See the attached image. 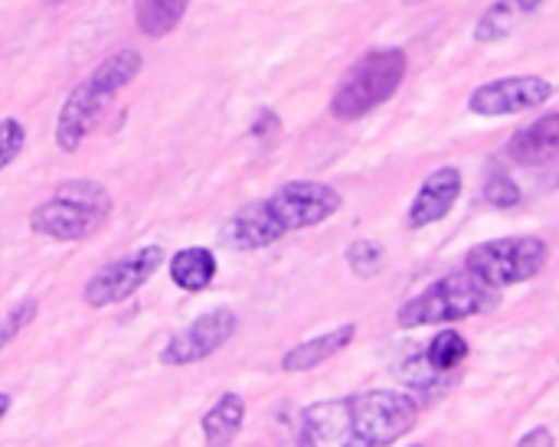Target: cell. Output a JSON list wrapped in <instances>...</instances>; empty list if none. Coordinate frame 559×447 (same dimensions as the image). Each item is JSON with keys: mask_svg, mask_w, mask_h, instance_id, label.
Wrapping results in <instances>:
<instances>
[{"mask_svg": "<svg viewBox=\"0 0 559 447\" xmlns=\"http://www.w3.org/2000/svg\"><path fill=\"white\" fill-rule=\"evenodd\" d=\"M344 196L321 180H288L275 193L239 206L223 226L219 242L229 252H259L282 242L288 232L314 229L337 216Z\"/></svg>", "mask_w": 559, "mask_h": 447, "instance_id": "cell-1", "label": "cell"}, {"mask_svg": "<svg viewBox=\"0 0 559 447\" xmlns=\"http://www.w3.org/2000/svg\"><path fill=\"white\" fill-rule=\"evenodd\" d=\"M144 69V56L138 49H118L108 59H102L79 85L69 88L59 114H56V147L62 154H75L88 131L98 124V118L105 114V108L111 105V98L128 88Z\"/></svg>", "mask_w": 559, "mask_h": 447, "instance_id": "cell-2", "label": "cell"}, {"mask_svg": "<svg viewBox=\"0 0 559 447\" xmlns=\"http://www.w3.org/2000/svg\"><path fill=\"white\" fill-rule=\"evenodd\" d=\"M498 304H501V291L465 268V271L432 281L423 294L406 301L396 314V324L403 330L445 327V324L491 314V311H498Z\"/></svg>", "mask_w": 559, "mask_h": 447, "instance_id": "cell-3", "label": "cell"}, {"mask_svg": "<svg viewBox=\"0 0 559 447\" xmlns=\"http://www.w3.org/2000/svg\"><path fill=\"white\" fill-rule=\"evenodd\" d=\"M111 206V193L102 183L66 180L29 213V229L52 242H82L108 222Z\"/></svg>", "mask_w": 559, "mask_h": 447, "instance_id": "cell-4", "label": "cell"}, {"mask_svg": "<svg viewBox=\"0 0 559 447\" xmlns=\"http://www.w3.org/2000/svg\"><path fill=\"white\" fill-rule=\"evenodd\" d=\"M409 72V56L400 46L364 52L337 82L331 95V114L337 121H360L380 105H386Z\"/></svg>", "mask_w": 559, "mask_h": 447, "instance_id": "cell-5", "label": "cell"}, {"mask_svg": "<svg viewBox=\"0 0 559 447\" xmlns=\"http://www.w3.org/2000/svg\"><path fill=\"white\" fill-rule=\"evenodd\" d=\"M347 419H350V445H396L416 428L419 402L409 392L370 389L347 399Z\"/></svg>", "mask_w": 559, "mask_h": 447, "instance_id": "cell-6", "label": "cell"}, {"mask_svg": "<svg viewBox=\"0 0 559 447\" xmlns=\"http://www.w3.org/2000/svg\"><path fill=\"white\" fill-rule=\"evenodd\" d=\"M547 255H550V249L537 235L491 239V242L468 249L465 268L472 275H478L481 281H488L491 288L504 291V288H514V285L537 278L547 265Z\"/></svg>", "mask_w": 559, "mask_h": 447, "instance_id": "cell-7", "label": "cell"}, {"mask_svg": "<svg viewBox=\"0 0 559 447\" xmlns=\"http://www.w3.org/2000/svg\"><path fill=\"white\" fill-rule=\"evenodd\" d=\"M167 265V255L160 245H141L108 265H102L82 288V298L88 307L105 311L115 304H124L128 298H134L154 275L157 268Z\"/></svg>", "mask_w": 559, "mask_h": 447, "instance_id": "cell-8", "label": "cell"}, {"mask_svg": "<svg viewBox=\"0 0 559 447\" xmlns=\"http://www.w3.org/2000/svg\"><path fill=\"white\" fill-rule=\"evenodd\" d=\"M239 330V317L233 307H210L203 311L193 324H187L183 330H177L164 350H160V363L170 370L180 366H193L210 360L213 353H219Z\"/></svg>", "mask_w": 559, "mask_h": 447, "instance_id": "cell-9", "label": "cell"}, {"mask_svg": "<svg viewBox=\"0 0 559 447\" xmlns=\"http://www.w3.org/2000/svg\"><path fill=\"white\" fill-rule=\"evenodd\" d=\"M554 98V82L544 75H504L485 82L472 92L468 111L478 118H508L531 108H540Z\"/></svg>", "mask_w": 559, "mask_h": 447, "instance_id": "cell-10", "label": "cell"}, {"mask_svg": "<svg viewBox=\"0 0 559 447\" xmlns=\"http://www.w3.org/2000/svg\"><path fill=\"white\" fill-rule=\"evenodd\" d=\"M462 186H465V180H462V170L459 167H439V170H432L423 180V186L413 196V203H409V226L413 229H426V226L442 222L455 209V203L462 196Z\"/></svg>", "mask_w": 559, "mask_h": 447, "instance_id": "cell-11", "label": "cell"}, {"mask_svg": "<svg viewBox=\"0 0 559 447\" xmlns=\"http://www.w3.org/2000/svg\"><path fill=\"white\" fill-rule=\"evenodd\" d=\"M508 157L521 167H544L559 157V111L537 118L508 141Z\"/></svg>", "mask_w": 559, "mask_h": 447, "instance_id": "cell-12", "label": "cell"}, {"mask_svg": "<svg viewBox=\"0 0 559 447\" xmlns=\"http://www.w3.org/2000/svg\"><path fill=\"white\" fill-rule=\"evenodd\" d=\"M357 340V327L354 324H344V327H334L321 337H311V340H301L298 347H292L285 357H282V370L285 373H308V370H318L324 366L328 360H334L337 353H344L350 343Z\"/></svg>", "mask_w": 559, "mask_h": 447, "instance_id": "cell-13", "label": "cell"}, {"mask_svg": "<svg viewBox=\"0 0 559 447\" xmlns=\"http://www.w3.org/2000/svg\"><path fill=\"white\" fill-rule=\"evenodd\" d=\"M305 445H350V419L347 399L318 402L301 412V435Z\"/></svg>", "mask_w": 559, "mask_h": 447, "instance_id": "cell-14", "label": "cell"}, {"mask_svg": "<svg viewBox=\"0 0 559 447\" xmlns=\"http://www.w3.org/2000/svg\"><path fill=\"white\" fill-rule=\"evenodd\" d=\"M167 275H170V281L180 291L200 294V291H206L216 281L219 262H216V255L206 245H190V249H180L177 255L167 258Z\"/></svg>", "mask_w": 559, "mask_h": 447, "instance_id": "cell-15", "label": "cell"}, {"mask_svg": "<svg viewBox=\"0 0 559 447\" xmlns=\"http://www.w3.org/2000/svg\"><path fill=\"white\" fill-rule=\"evenodd\" d=\"M547 0H498L491 3L478 23H475V39L478 43H498V39H508L514 29H521Z\"/></svg>", "mask_w": 559, "mask_h": 447, "instance_id": "cell-16", "label": "cell"}, {"mask_svg": "<svg viewBox=\"0 0 559 447\" xmlns=\"http://www.w3.org/2000/svg\"><path fill=\"white\" fill-rule=\"evenodd\" d=\"M242 425H246V399L239 392H226L203 415V422H200L203 438L210 445H229V442H236V435L242 432Z\"/></svg>", "mask_w": 559, "mask_h": 447, "instance_id": "cell-17", "label": "cell"}, {"mask_svg": "<svg viewBox=\"0 0 559 447\" xmlns=\"http://www.w3.org/2000/svg\"><path fill=\"white\" fill-rule=\"evenodd\" d=\"M190 0H134V23L144 36L157 39L174 33V26L183 20Z\"/></svg>", "mask_w": 559, "mask_h": 447, "instance_id": "cell-18", "label": "cell"}, {"mask_svg": "<svg viewBox=\"0 0 559 447\" xmlns=\"http://www.w3.org/2000/svg\"><path fill=\"white\" fill-rule=\"evenodd\" d=\"M426 360L432 370L439 373H455L465 360H468V340L459 330H442L439 337H432V343L426 347Z\"/></svg>", "mask_w": 559, "mask_h": 447, "instance_id": "cell-19", "label": "cell"}, {"mask_svg": "<svg viewBox=\"0 0 559 447\" xmlns=\"http://www.w3.org/2000/svg\"><path fill=\"white\" fill-rule=\"evenodd\" d=\"M396 376H400L413 392H426V396L442 392V389L449 386V379H445L449 373L432 370L429 360H426V353H423V357H413V360H406V363H400Z\"/></svg>", "mask_w": 559, "mask_h": 447, "instance_id": "cell-20", "label": "cell"}, {"mask_svg": "<svg viewBox=\"0 0 559 447\" xmlns=\"http://www.w3.org/2000/svg\"><path fill=\"white\" fill-rule=\"evenodd\" d=\"M383 245L377 242V239H357L354 245H347V265H350V271L354 275H360V278H373L380 268H383Z\"/></svg>", "mask_w": 559, "mask_h": 447, "instance_id": "cell-21", "label": "cell"}, {"mask_svg": "<svg viewBox=\"0 0 559 447\" xmlns=\"http://www.w3.org/2000/svg\"><path fill=\"white\" fill-rule=\"evenodd\" d=\"M36 314H39L36 298H20V301L0 317V350H3L7 343H13V340L36 321Z\"/></svg>", "mask_w": 559, "mask_h": 447, "instance_id": "cell-22", "label": "cell"}, {"mask_svg": "<svg viewBox=\"0 0 559 447\" xmlns=\"http://www.w3.org/2000/svg\"><path fill=\"white\" fill-rule=\"evenodd\" d=\"M481 193H485V203H491L495 209H511V206H518V203H521V190H518V183H514L508 173H501V170H495V173L485 180Z\"/></svg>", "mask_w": 559, "mask_h": 447, "instance_id": "cell-23", "label": "cell"}, {"mask_svg": "<svg viewBox=\"0 0 559 447\" xmlns=\"http://www.w3.org/2000/svg\"><path fill=\"white\" fill-rule=\"evenodd\" d=\"M26 147V128L20 118H0V170H7Z\"/></svg>", "mask_w": 559, "mask_h": 447, "instance_id": "cell-24", "label": "cell"}, {"mask_svg": "<svg viewBox=\"0 0 559 447\" xmlns=\"http://www.w3.org/2000/svg\"><path fill=\"white\" fill-rule=\"evenodd\" d=\"M278 128H282L278 114H275L272 108H262V111L255 114V121H252L249 134H252V137H269V134H275Z\"/></svg>", "mask_w": 559, "mask_h": 447, "instance_id": "cell-25", "label": "cell"}, {"mask_svg": "<svg viewBox=\"0 0 559 447\" xmlns=\"http://www.w3.org/2000/svg\"><path fill=\"white\" fill-rule=\"evenodd\" d=\"M521 447H550L557 445V438H554V432L550 428H534V432H527V435H521V442H518Z\"/></svg>", "mask_w": 559, "mask_h": 447, "instance_id": "cell-26", "label": "cell"}, {"mask_svg": "<svg viewBox=\"0 0 559 447\" xmlns=\"http://www.w3.org/2000/svg\"><path fill=\"white\" fill-rule=\"evenodd\" d=\"M10 406H13V399H10L7 392H0V422L7 419V412H10Z\"/></svg>", "mask_w": 559, "mask_h": 447, "instance_id": "cell-27", "label": "cell"}]
</instances>
